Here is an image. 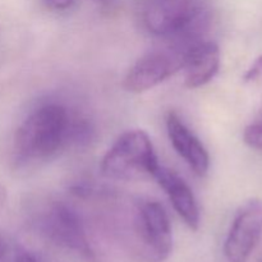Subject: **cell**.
I'll return each mask as SVG.
<instances>
[{
  "label": "cell",
  "mask_w": 262,
  "mask_h": 262,
  "mask_svg": "<svg viewBox=\"0 0 262 262\" xmlns=\"http://www.w3.org/2000/svg\"><path fill=\"white\" fill-rule=\"evenodd\" d=\"M262 237V201L250 200L235 214L224 243L229 262H247Z\"/></svg>",
  "instance_id": "cell-7"
},
{
  "label": "cell",
  "mask_w": 262,
  "mask_h": 262,
  "mask_svg": "<svg viewBox=\"0 0 262 262\" xmlns=\"http://www.w3.org/2000/svg\"><path fill=\"white\" fill-rule=\"evenodd\" d=\"M243 140L251 148L262 151V110L246 127L243 132Z\"/></svg>",
  "instance_id": "cell-11"
},
{
  "label": "cell",
  "mask_w": 262,
  "mask_h": 262,
  "mask_svg": "<svg viewBox=\"0 0 262 262\" xmlns=\"http://www.w3.org/2000/svg\"><path fill=\"white\" fill-rule=\"evenodd\" d=\"M13 262H38L37 258L28 252H20L14 257Z\"/></svg>",
  "instance_id": "cell-14"
},
{
  "label": "cell",
  "mask_w": 262,
  "mask_h": 262,
  "mask_svg": "<svg viewBox=\"0 0 262 262\" xmlns=\"http://www.w3.org/2000/svg\"><path fill=\"white\" fill-rule=\"evenodd\" d=\"M166 130L174 150L184 159L193 173L199 177L206 176L210 168L209 152L177 113L169 112L166 115Z\"/></svg>",
  "instance_id": "cell-9"
},
{
  "label": "cell",
  "mask_w": 262,
  "mask_h": 262,
  "mask_svg": "<svg viewBox=\"0 0 262 262\" xmlns=\"http://www.w3.org/2000/svg\"><path fill=\"white\" fill-rule=\"evenodd\" d=\"M46 4V7L50 8L54 10H64L68 9L72 4H73L74 0H43Z\"/></svg>",
  "instance_id": "cell-13"
},
{
  "label": "cell",
  "mask_w": 262,
  "mask_h": 262,
  "mask_svg": "<svg viewBox=\"0 0 262 262\" xmlns=\"http://www.w3.org/2000/svg\"><path fill=\"white\" fill-rule=\"evenodd\" d=\"M220 68V49L214 41L201 40L189 46L184 53V84L188 89H199L209 83Z\"/></svg>",
  "instance_id": "cell-8"
},
{
  "label": "cell",
  "mask_w": 262,
  "mask_h": 262,
  "mask_svg": "<svg viewBox=\"0 0 262 262\" xmlns=\"http://www.w3.org/2000/svg\"><path fill=\"white\" fill-rule=\"evenodd\" d=\"M7 197H8L7 188H5L3 184H0V212H2V210L4 209L5 202H7Z\"/></svg>",
  "instance_id": "cell-15"
},
{
  "label": "cell",
  "mask_w": 262,
  "mask_h": 262,
  "mask_svg": "<svg viewBox=\"0 0 262 262\" xmlns=\"http://www.w3.org/2000/svg\"><path fill=\"white\" fill-rule=\"evenodd\" d=\"M243 79L247 83L260 84L262 86V55L258 56L255 63L247 69V72L243 76Z\"/></svg>",
  "instance_id": "cell-12"
},
{
  "label": "cell",
  "mask_w": 262,
  "mask_h": 262,
  "mask_svg": "<svg viewBox=\"0 0 262 262\" xmlns=\"http://www.w3.org/2000/svg\"><path fill=\"white\" fill-rule=\"evenodd\" d=\"M186 50L168 43L138 59L125 76L124 89L133 94L148 91L181 71Z\"/></svg>",
  "instance_id": "cell-6"
},
{
  "label": "cell",
  "mask_w": 262,
  "mask_h": 262,
  "mask_svg": "<svg viewBox=\"0 0 262 262\" xmlns=\"http://www.w3.org/2000/svg\"><path fill=\"white\" fill-rule=\"evenodd\" d=\"M4 257H5V246L4 242L0 238V262H4Z\"/></svg>",
  "instance_id": "cell-16"
},
{
  "label": "cell",
  "mask_w": 262,
  "mask_h": 262,
  "mask_svg": "<svg viewBox=\"0 0 262 262\" xmlns=\"http://www.w3.org/2000/svg\"><path fill=\"white\" fill-rule=\"evenodd\" d=\"M130 215V229L141 258L163 262L173 250V233L168 212L156 200L135 201Z\"/></svg>",
  "instance_id": "cell-5"
},
{
  "label": "cell",
  "mask_w": 262,
  "mask_h": 262,
  "mask_svg": "<svg viewBox=\"0 0 262 262\" xmlns=\"http://www.w3.org/2000/svg\"><path fill=\"white\" fill-rule=\"evenodd\" d=\"M35 227L58 247L84 262H97L78 212L63 201H46L33 216Z\"/></svg>",
  "instance_id": "cell-4"
},
{
  "label": "cell",
  "mask_w": 262,
  "mask_h": 262,
  "mask_svg": "<svg viewBox=\"0 0 262 262\" xmlns=\"http://www.w3.org/2000/svg\"><path fill=\"white\" fill-rule=\"evenodd\" d=\"M71 114L60 104H45L33 110L18 127L14 155L19 164L50 159L69 143Z\"/></svg>",
  "instance_id": "cell-2"
},
{
  "label": "cell",
  "mask_w": 262,
  "mask_h": 262,
  "mask_svg": "<svg viewBox=\"0 0 262 262\" xmlns=\"http://www.w3.org/2000/svg\"><path fill=\"white\" fill-rule=\"evenodd\" d=\"M206 0H145L142 25L151 35L187 49L201 41L211 19Z\"/></svg>",
  "instance_id": "cell-1"
},
{
  "label": "cell",
  "mask_w": 262,
  "mask_h": 262,
  "mask_svg": "<svg viewBox=\"0 0 262 262\" xmlns=\"http://www.w3.org/2000/svg\"><path fill=\"white\" fill-rule=\"evenodd\" d=\"M160 166L151 138L145 130L124 132L113 143L101 161V173L113 181L152 178Z\"/></svg>",
  "instance_id": "cell-3"
},
{
  "label": "cell",
  "mask_w": 262,
  "mask_h": 262,
  "mask_svg": "<svg viewBox=\"0 0 262 262\" xmlns=\"http://www.w3.org/2000/svg\"><path fill=\"white\" fill-rule=\"evenodd\" d=\"M159 186L165 191L177 214L192 230L200 227V209L196 197L179 174L165 166H159L152 177Z\"/></svg>",
  "instance_id": "cell-10"
}]
</instances>
